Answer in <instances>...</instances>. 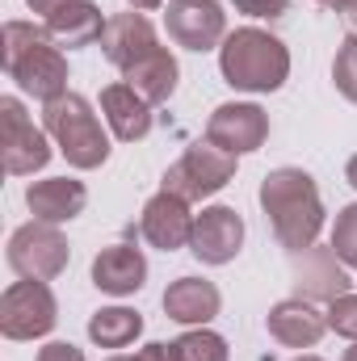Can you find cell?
<instances>
[{"mask_svg":"<svg viewBox=\"0 0 357 361\" xmlns=\"http://www.w3.org/2000/svg\"><path fill=\"white\" fill-rule=\"evenodd\" d=\"M261 210L269 214L273 240L290 257L294 252H307L320 240V231H324L320 189H315V177L303 173V169H273L261 180Z\"/></svg>","mask_w":357,"mask_h":361,"instance_id":"cell-1","label":"cell"},{"mask_svg":"<svg viewBox=\"0 0 357 361\" xmlns=\"http://www.w3.org/2000/svg\"><path fill=\"white\" fill-rule=\"evenodd\" d=\"M0 63L8 80L34 101H55L68 92V59L34 21H4L0 30Z\"/></svg>","mask_w":357,"mask_h":361,"instance_id":"cell-2","label":"cell"},{"mask_svg":"<svg viewBox=\"0 0 357 361\" xmlns=\"http://www.w3.org/2000/svg\"><path fill=\"white\" fill-rule=\"evenodd\" d=\"M219 72L240 92H277L290 80V51L261 25H240L219 47Z\"/></svg>","mask_w":357,"mask_h":361,"instance_id":"cell-3","label":"cell"},{"mask_svg":"<svg viewBox=\"0 0 357 361\" xmlns=\"http://www.w3.org/2000/svg\"><path fill=\"white\" fill-rule=\"evenodd\" d=\"M42 130L51 135L55 152L80 173H92L109 160V135L80 92H63V97L47 101L42 105Z\"/></svg>","mask_w":357,"mask_h":361,"instance_id":"cell-4","label":"cell"},{"mask_svg":"<svg viewBox=\"0 0 357 361\" xmlns=\"http://www.w3.org/2000/svg\"><path fill=\"white\" fill-rule=\"evenodd\" d=\"M236 160L240 156H231L214 143H193V147H185V156L177 164H169L160 189L177 193L185 202H206V197H214L219 189H227L236 180Z\"/></svg>","mask_w":357,"mask_h":361,"instance_id":"cell-5","label":"cell"},{"mask_svg":"<svg viewBox=\"0 0 357 361\" xmlns=\"http://www.w3.org/2000/svg\"><path fill=\"white\" fill-rule=\"evenodd\" d=\"M59 324V302L47 281H13L0 294V332L8 341H42Z\"/></svg>","mask_w":357,"mask_h":361,"instance_id":"cell-6","label":"cell"},{"mask_svg":"<svg viewBox=\"0 0 357 361\" xmlns=\"http://www.w3.org/2000/svg\"><path fill=\"white\" fill-rule=\"evenodd\" d=\"M4 257H8V269L17 273V277L55 281L59 273L68 269L72 248H68V240H63V231H59L55 223H38V219H34V223L17 227V231L8 235Z\"/></svg>","mask_w":357,"mask_h":361,"instance_id":"cell-7","label":"cell"},{"mask_svg":"<svg viewBox=\"0 0 357 361\" xmlns=\"http://www.w3.org/2000/svg\"><path fill=\"white\" fill-rule=\"evenodd\" d=\"M0 147H4V173L8 177H34L51 164L55 143L47 130H38L25 118V105L17 97H0Z\"/></svg>","mask_w":357,"mask_h":361,"instance_id":"cell-8","label":"cell"},{"mask_svg":"<svg viewBox=\"0 0 357 361\" xmlns=\"http://www.w3.org/2000/svg\"><path fill=\"white\" fill-rule=\"evenodd\" d=\"M269 139V114L257 101H227L206 118V143L231 152V156H253Z\"/></svg>","mask_w":357,"mask_h":361,"instance_id":"cell-9","label":"cell"},{"mask_svg":"<svg viewBox=\"0 0 357 361\" xmlns=\"http://www.w3.org/2000/svg\"><path fill=\"white\" fill-rule=\"evenodd\" d=\"M164 30L185 51H214L227 38V13L219 0H169Z\"/></svg>","mask_w":357,"mask_h":361,"instance_id":"cell-10","label":"cell"},{"mask_svg":"<svg viewBox=\"0 0 357 361\" xmlns=\"http://www.w3.org/2000/svg\"><path fill=\"white\" fill-rule=\"evenodd\" d=\"M244 248V219L231 206H202V214H193V240L189 252L202 265H231Z\"/></svg>","mask_w":357,"mask_h":361,"instance_id":"cell-11","label":"cell"},{"mask_svg":"<svg viewBox=\"0 0 357 361\" xmlns=\"http://www.w3.org/2000/svg\"><path fill=\"white\" fill-rule=\"evenodd\" d=\"M294 298H307V302H337L341 294H353V277L349 265L332 252V248H320L311 244L307 252H294Z\"/></svg>","mask_w":357,"mask_h":361,"instance_id":"cell-12","label":"cell"},{"mask_svg":"<svg viewBox=\"0 0 357 361\" xmlns=\"http://www.w3.org/2000/svg\"><path fill=\"white\" fill-rule=\"evenodd\" d=\"M139 231H143V240H147L152 248H160V252L189 248V240H193V210H189L185 197L160 189L156 197H147V206H143V214H139Z\"/></svg>","mask_w":357,"mask_h":361,"instance_id":"cell-13","label":"cell"},{"mask_svg":"<svg viewBox=\"0 0 357 361\" xmlns=\"http://www.w3.org/2000/svg\"><path fill=\"white\" fill-rule=\"evenodd\" d=\"M160 47V38H156V25L143 17V13H114L109 21H105V34H101V55L118 68V72H126V68H135L143 55H152Z\"/></svg>","mask_w":357,"mask_h":361,"instance_id":"cell-14","label":"cell"},{"mask_svg":"<svg viewBox=\"0 0 357 361\" xmlns=\"http://www.w3.org/2000/svg\"><path fill=\"white\" fill-rule=\"evenodd\" d=\"M265 328L286 349H315L328 332V315L315 311V302H307V298H282L277 307H269Z\"/></svg>","mask_w":357,"mask_h":361,"instance_id":"cell-15","label":"cell"},{"mask_svg":"<svg viewBox=\"0 0 357 361\" xmlns=\"http://www.w3.org/2000/svg\"><path fill=\"white\" fill-rule=\"evenodd\" d=\"M25 206H30V214L38 219V223H72V219H80L85 214V206H89V189H85V180L76 177H47V180H30V189H25Z\"/></svg>","mask_w":357,"mask_h":361,"instance_id":"cell-16","label":"cell"},{"mask_svg":"<svg viewBox=\"0 0 357 361\" xmlns=\"http://www.w3.org/2000/svg\"><path fill=\"white\" fill-rule=\"evenodd\" d=\"M143 281H147V257L135 244H109L92 257V286L101 294L131 298L143 290Z\"/></svg>","mask_w":357,"mask_h":361,"instance_id":"cell-17","label":"cell"},{"mask_svg":"<svg viewBox=\"0 0 357 361\" xmlns=\"http://www.w3.org/2000/svg\"><path fill=\"white\" fill-rule=\"evenodd\" d=\"M160 302H164V315L173 324H181V328H206L219 315L223 294L206 277H177V281H169V290H164Z\"/></svg>","mask_w":357,"mask_h":361,"instance_id":"cell-18","label":"cell"},{"mask_svg":"<svg viewBox=\"0 0 357 361\" xmlns=\"http://www.w3.org/2000/svg\"><path fill=\"white\" fill-rule=\"evenodd\" d=\"M101 114H105L114 139H122V143H139L152 135V101H143L126 80L101 89Z\"/></svg>","mask_w":357,"mask_h":361,"instance_id":"cell-19","label":"cell"},{"mask_svg":"<svg viewBox=\"0 0 357 361\" xmlns=\"http://www.w3.org/2000/svg\"><path fill=\"white\" fill-rule=\"evenodd\" d=\"M105 21H109V17H101V8H97L92 0H68L63 8H55V13L42 21V30H47V38H51L55 47L76 51V47L101 42Z\"/></svg>","mask_w":357,"mask_h":361,"instance_id":"cell-20","label":"cell"},{"mask_svg":"<svg viewBox=\"0 0 357 361\" xmlns=\"http://www.w3.org/2000/svg\"><path fill=\"white\" fill-rule=\"evenodd\" d=\"M122 80L139 92L143 101L164 105V101L177 92L181 68H177V59H173V51H169V47H156V51H152V55H143L135 68H126V72H122Z\"/></svg>","mask_w":357,"mask_h":361,"instance_id":"cell-21","label":"cell"},{"mask_svg":"<svg viewBox=\"0 0 357 361\" xmlns=\"http://www.w3.org/2000/svg\"><path fill=\"white\" fill-rule=\"evenodd\" d=\"M143 336V315L131 307H101L89 319V341L101 349H126Z\"/></svg>","mask_w":357,"mask_h":361,"instance_id":"cell-22","label":"cell"},{"mask_svg":"<svg viewBox=\"0 0 357 361\" xmlns=\"http://www.w3.org/2000/svg\"><path fill=\"white\" fill-rule=\"evenodd\" d=\"M173 345H177L181 361H231L227 341L219 332H210V328H185Z\"/></svg>","mask_w":357,"mask_h":361,"instance_id":"cell-23","label":"cell"},{"mask_svg":"<svg viewBox=\"0 0 357 361\" xmlns=\"http://www.w3.org/2000/svg\"><path fill=\"white\" fill-rule=\"evenodd\" d=\"M328 248H332V252H337L349 269H357V202H353V206H345V210L337 214Z\"/></svg>","mask_w":357,"mask_h":361,"instance_id":"cell-24","label":"cell"},{"mask_svg":"<svg viewBox=\"0 0 357 361\" xmlns=\"http://www.w3.org/2000/svg\"><path fill=\"white\" fill-rule=\"evenodd\" d=\"M332 80H337V92L357 105V38H345V47L337 51V59H332Z\"/></svg>","mask_w":357,"mask_h":361,"instance_id":"cell-25","label":"cell"},{"mask_svg":"<svg viewBox=\"0 0 357 361\" xmlns=\"http://www.w3.org/2000/svg\"><path fill=\"white\" fill-rule=\"evenodd\" d=\"M324 315H328V328L337 336H345V341L357 345V294H341L337 302H328Z\"/></svg>","mask_w":357,"mask_h":361,"instance_id":"cell-26","label":"cell"},{"mask_svg":"<svg viewBox=\"0 0 357 361\" xmlns=\"http://www.w3.org/2000/svg\"><path fill=\"white\" fill-rule=\"evenodd\" d=\"M231 4H236V13L257 17V21H273V17L290 13V0H231Z\"/></svg>","mask_w":357,"mask_h":361,"instance_id":"cell-27","label":"cell"},{"mask_svg":"<svg viewBox=\"0 0 357 361\" xmlns=\"http://www.w3.org/2000/svg\"><path fill=\"white\" fill-rule=\"evenodd\" d=\"M34 361H89V357H85V349H76L72 341H51V345L38 349Z\"/></svg>","mask_w":357,"mask_h":361,"instance_id":"cell-28","label":"cell"},{"mask_svg":"<svg viewBox=\"0 0 357 361\" xmlns=\"http://www.w3.org/2000/svg\"><path fill=\"white\" fill-rule=\"evenodd\" d=\"M135 361H181V353H177V345L152 341V345H143V349L135 353Z\"/></svg>","mask_w":357,"mask_h":361,"instance_id":"cell-29","label":"cell"},{"mask_svg":"<svg viewBox=\"0 0 357 361\" xmlns=\"http://www.w3.org/2000/svg\"><path fill=\"white\" fill-rule=\"evenodd\" d=\"M337 13H341V21H345V34H349V38H357V0H345Z\"/></svg>","mask_w":357,"mask_h":361,"instance_id":"cell-30","label":"cell"},{"mask_svg":"<svg viewBox=\"0 0 357 361\" xmlns=\"http://www.w3.org/2000/svg\"><path fill=\"white\" fill-rule=\"evenodd\" d=\"M25 4H30V13H42V21H47V17H51L55 8H63L68 0H25Z\"/></svg>","mask_w":357,"mask_h":361,"instance_id":"cell-31","label":"cell"},{"mask_svg":"<svg viewBox=\"0 0 357 361\" xmlns=\"http://www.w3.org/2000/svg\"><path fill=\"white\" fill-rule=\"evenodd\" d=\"M126 4H131L135 13H156V8H164L169 0H126Z\"/></svg>","mask_w":357,"mask_h":361,"instance_id":"cell-32","label":"cell"},{"mask_svg":"<svg viewBox=\"0 0 357 361\" xmlns=\"http://www.w3.org/2000/svg\"><path fill=\"white\" fill-rule=\"evenodd\" d=\"M345 180L357 189V156H349V164H345Z\"/></svg>","mask_w":357,"mask_h":361,"instance_id":"cell-33","label":"cell"},{"mask_svg":"<svg viewBox=\"0 0 357 361\" xmlns=\"http://www.w3.org/2000/svg\"><path fill=\"white\" fill-rule=\"evenodd\" d=\"M320 4H324V8H341L345 0H320Z\"/></svg>","mask_w":357,"mask_h":361,"instance_id":"cell-34","label":"cell"},{"mask_svg":"<svg viewBox=\"0 0 357 361\" xmlns=\"http://www.w3.org/2000/svg\"><path fill=\"white\" fill-rule=\"evenodd\" d=\"M341 361H357V345H353V349H345V357H341Z\"/></svg>","mask_w":357,"mask_h":361,"instance_id":"cell-35","label":"cell"},{"mask_svg":"<svg viewBox=\"0 0 357 361\" xmlns=\"http://www.w3.org/2000/svg\"><path fill=\"white\" fill-rule=\"evenodd\" d=\"M294 361H324V357H315V353H303V357H294Z\"/></svg>","mask_w":357,"mask_h":361,"instance_id":"cell-36","label":"cell"},{"mask_svg":"<svg viewBox=\"0 0 357 361\" xmlns=\"http://www.w3.org/2000/svg\"><path fill=\"white\" fill-rule=\"evenodd\" d=\"M109 361H135V357H109Z\"/></svg>","mask_w":357,"mask_h":361,"instance_id":"cell-37","label":"cell"}]
</instances>
